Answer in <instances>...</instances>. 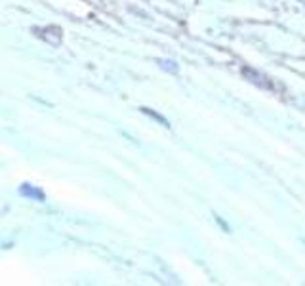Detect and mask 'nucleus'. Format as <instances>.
<instances>
[{"label":"nucleus","instance_id":"f03ea898","mask_svg":"<svg viewBox=\"0 0 305 286\" xmlns=\"http://www.w3.org/2000/svg\"><path fill=\"white\" fill-rule=\"evenodd\" d=\"M18 193H20V196L27 198L30 202H44V200H46L44 189L34 184H29V182H23V184L20 185V189H18Z\"/></svg>","mask_w":305,"mask_h":286},{"label":"nucleus","instance_id":"f257e3e1","mask_svg":"<svg viewBox=\"0 0 305 286\" xmlns=\"http://www.w3.org/2000/svg\"><path fill=\"white\" fill-rule=\"evenodd\" d=\"M30 32L38 40L46 42L50 46H60L63 40V31L58 25H34V27H30Z\"/></svg>","mask_w":305,"mask_h":286},{"label":"nucleus","instance_id":"20e7f679","mask_svg":"<svg viewBox=\"0 0 305 286\" xmlns=\"http://www.w3.org/2000/svg\"><path fill=\"white\" fill-rule=\"evenodd\" d=\"M140 111H142L143 114H147V116H151L152 120H156V122H160V124H162V126H164V128H170V122H168V120L164 118L162 114H158V112H154V111H152V109H149V107H142Z\"/></svg>","mask_w":305,"mask_h":286},{"label":"nucleus","instance_id":"39448f33","mask_svg":"<svg viewBox=\"0 0 305 286\" xmlns=\"http://www.w3.org/2000/svg\"><path fill=\"white\" fill-rule=\"evenodd\" d=\"M156 65H158L160 69H164V71H168V72H178V71H180V65L174 62V60H156Z\"/></svg>","mask_w":305,"mask_h":286},{"label":"nucleus","instance_id":"423d86ee","mask_svg":"<svg viewBox=\"0 0 305 286\" xmlns=\"http://www.w3.org/2000/svg\"><path fill=\"white\" fill-rule=\"evenodd\" d=\"M216 222H218V224L222 225V227H224L225 231H229V227H227V225H225V222H224V220H222V218H220V216H216Z\"/></svg>","mask_w":305,"mask_h":286},{"label":"nucleus","instance_id":"7ed1b4c3","mask_svg":"<svg viewBox=\"0 0 305 286\" xmlns=\"http://www.w3.org/2000/svg\"><path fill=\"white\" fill-rule=\"evenodd\" d=\"M242 76L244 78H248V80L252 82V84H256V86H260V88L273 90V82L269 80L264 72L256 71V69H252V67H242Z\"/></svg>","mask_w":305,"mask_h":286}]
</instances>
